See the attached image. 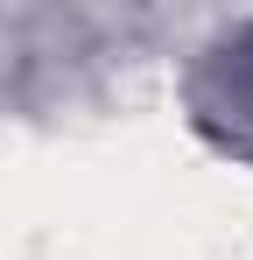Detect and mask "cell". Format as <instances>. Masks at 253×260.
I'll list each match as a JSON object with an SVG mask.
<instances>
[{"mask_svg": "<svg viewBox=\"0 0 253 260\" xmlns=\"http://www.w3.org/2000/svg\"><path fill=\"white\" fill-rule=\"evenodd\" d=\"M190 113L225 155L253 162V21L204 49V63L190 78Z\"/></svg>", "mask_w": 253, "mask_h": 260, "instance_id": "6da1fadb", "label": "cell"}]
</instances>
